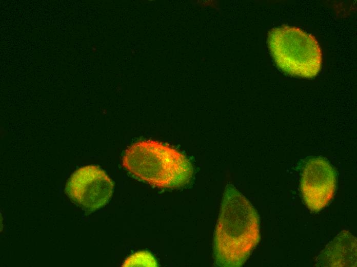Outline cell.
Masks as SVG:
<instances>
[{
	"instance_id": "cell-1",
	"label": "cell",
	"mask_w": 357,
	"mask_h": 267,
	"mask_svg": "<svg viewBox=\"0 0 357 267\" xmlns=\"http://www.w3.org/2000/svg\"><path fill=\"white\" fill-rule=\"evenodd\" d=\"M260 238L256 211L232 185L225 190L214 235L217 265L239 267L246 261Z\"/></svg>"
},
{
	"instance_id": "cell-2",
	"label": "cell",
	"mask_w": 357,
	"mask_h": 267,
	"mask_svg": "<svg viewBox=\"0 0 357 267\" xmlns=\"http://www.w3.org/2000/svg\"><path fill=\"white\" fill-rule=\"evenodd\" d=\"M123 165L140 179L161 188L184 186L193 175L192 164L184 154L152 140L137 141L130 146L124 153Z\"/></svg>"
},
{
	"instance_id": "cell-3",
	"label": "cell",
	"mask_w": 357,
	"mask_h": 267,
	"mask_svg": "<svg viewBox=\"0 0 357 267\" xmlns=\"http://www.w3.org/2000/svg\"><path fill=\"white\" fill-rule=\"evenodd\" d=\"M268 44L278 67L286 73L311 78L320 72L322 53L315 38L302 29L282 26L271 30Z\"/></svg>"
},
{
	"instance_id": "cell-4",
	"label": "cell",
	"mask_w": 357,
	"mask_h": 267,
	"mask_svg": "<svg viewBox=\"0 0 357 267\" xmlns=\"http://www.w3.org/2000/svg\"><path fill=\"white\" fill-rule=\"evenodd\" d=\"M113 183L98 166L89 165L77 169L70 177L65 192L76 204L88 211L104 206L109 200Z\"/></svg>"
},
{
	"instance_id": "cell-5",
	"label": "cell",
	"mask_w": 357,
	"mask_h": 267,
	"mask_svg": "<svg viewBox=\"0 0 357 267\" xmlns=\"http://www.w3.org/2000/svg\"><path fill=\"white\" fill-rule=\"evenodd\" d=\"M336 186L334 168L325 159L313 157L306 162L301 180L304 203L311 211L324 208L333 198Z\"/></svg>"
},
{
	"instance_id": "cell-6",
	"label": "cell",
	"mask_w": 357,
	"mask_h": 267,
	"mask_svg": "<svg viewBox=\"0 0 357 267\" xmlns=\"http://www.w3.org/2000/svg\"><path fill=\"white\" fill-rule=\"evenodd\" d=\"M319 266H356V238L344 231L326 246L316 261Z\"/></svg>"
},
{
	"instance_id": "cell-7",
	"label": "cell",
	"mask_w": 357,
	"mask_h": 267,
	"mask_svg": "<svg viewBox=\"0 0 357 267\" xmlns=\"http://www.w3.org/2000/svg\"><path fill=\"white\" fill-rule=\"evenodd\" d=\"M154 256L147 251H140L129 256L123 263V266H156Z\"/></svg>"
},
{
	"instance_id": "cell-8",
	"label": "cell",
	"mask_w": 357,
	"mask_h": 267,
	"mask_svg": "<svg viewBox=\"0 0 357 267\" xmlns=\"http://www.w3.org/2000/svg\"><path fill=\"white\" fill-rule=\"evenodd\" d=\"M92 49L94 50H95V48H92Z\"/></svg>"
}]
</instances>
